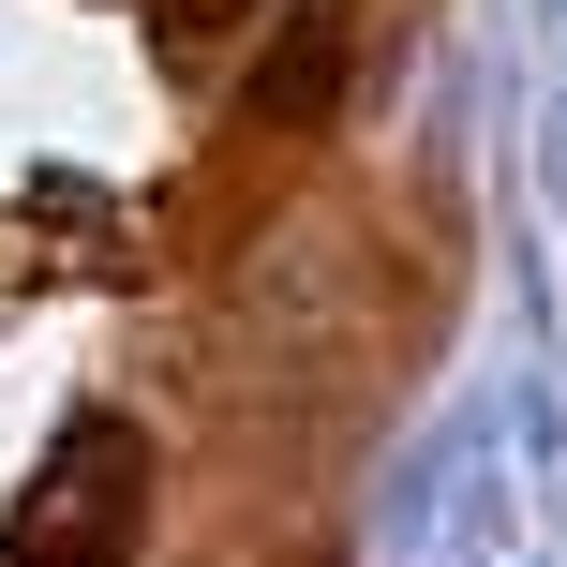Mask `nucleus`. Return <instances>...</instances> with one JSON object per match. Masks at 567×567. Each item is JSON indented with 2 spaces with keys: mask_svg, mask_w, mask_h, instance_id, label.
<instances>
[{
  "mask_svg": "<svg viewBox=\"0 0 567 567\" xmlns=\"http://www.w3.org/2000/svg\"><path fill=\"white\" fill-rule=\"evenodd\" d=\"M120 493H135V433H105V419H90L75 449H60V493L30 508V553H45V567L105 553V538H120Z\"/></svg>",
  "mask_w": 567,
  "mask_h": 567,
  "instance_id": "nucleus-1",
  "label": "nucleus"
},
{
  "mask_svg": "<svg viewBox=\"0 0 567 567\" xmlns=\"http://www.w3.org/2000/svg\"><path fill=\"white\" fill-rule=\"evenodd\" d=\"M209 16H239V0H165V30H209Z\"/></svg>",
  "mask_w": 567,
  "mask_h": 567,
  "instance_id": "nucleus-3",
  "label": "nucleus"
},
{
  "mask_svg": "<svg viewBox=\"0 0 567 567\" xmlns=\"http://www.w3.org/2000/svg\"><path fill=\"white\" fill-rule=\"evenodd\" d=\"M329 90H343V16H299V45L255 75V105H269V120H313Z\"/></svg>",
  "mask_w": 567,
  "mask_h": 567,
  "instance_id": "nucleus-2",
  "label": "nucleus"
}]
</instances>
